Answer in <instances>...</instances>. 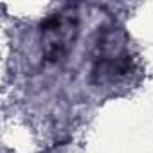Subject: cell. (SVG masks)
<instances>
[{
	"label": "cell",
	"mask_w": 153,
	"mask_h": 153,
	"mask_svg": "<svg viewBox=\"0 0 153 153\" xmlns=\"http://www.w3.org/2000/svg\"><path fill=\"white\" fill-rule=\"evenodd\" d=\"M79 33V20L74 9H63L47 16L42 24V52L51 63L63 59Z\"/></svg>",
	"instance_id": "1"
},
{
	"label": "cell",
	"mask_w": 153,
	"mask_h": 153,
	"mask_svg": "<svg viewBox=\"0 0 153 153\" xmlns=\"http://www.w3.org/2000/svg\"><path fill=\"white\" fill-rule=\"evenodd\" d=\"M94 76L99 83H119L133 74V58L126 43H123L117 33H108L99 43V56L96 58Z\"/></svg>",
	"instance_id": "2"
}]
</instances>
